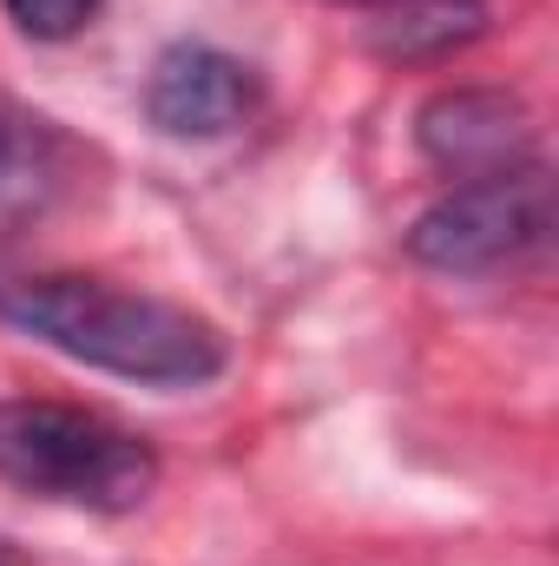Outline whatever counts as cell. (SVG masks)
Returning a JSON list of instances; mask_svg holds the SVG:
<instances>
[{
	"instance_id": "1",
	"label": "cell",
	"mask_w": 559,
	"mask_h": 566,
	"mask_svg": "<svg viewBox=\"0 0 559 566\" xmlns=\"http://www.w3.org/2000/svg\"><path fill=\"white\" fill-rule=\"evenodd\" d=\"M0 323L33 343L151 389H198L224 369V336L184 303L119 290L80 271H27L0 258Z\"/></svg>"
},
{
	"instance_id": "2",
	"label": "cell",
	"mask_w": 559,
	"mask_h": 566,
	"mask_svg": "<svg viewBox=\"0 0 559 566\" xmlns=\"http://www.w3.org/2000/svg\"><path fill=\"white\" fill-rule=\"evenodd\" d=\"M0 481L86 514H133L158 488V448L73 402H0Z\"/></svg>"
},
{
	"instance_id": "3",
	"label": "cell",
	"mask_w": 559,
	"mask_h": 566,
	"mask_svg": "<svg viewBox=\"0 0 559 566\" xmlns=\"http://www.w3.org/2000/svg\"><path fill=\"white\" fill-rule=\"evenodd\" d=\"M553 231V185L540 165L461 178L447 198H434L409 231V258L441 277H487L520 258H534Z\"/></svg>"
},
{
	"instance_id": "4",
	"label": "cell",
	"mask_w": 559,
	"mask_h": 566,
	"mask_svg": "<svg viewBox=\"0 0 559 566\" xmlns=\"http://www.w3.org/2000/svg\"><path fill=\"white\" fill-rule=\"evenodd\" d=\"M257 99H264L257 73L211 40L165 46L151 60V80H145V113L171 139H224L257 113Z\"/></svg>"
},
{
	"instance_id": "5",
	"label": "cell",
	"mask_w": 559,
	"mask_h": 566,
	"mask_svg": "<svg viewBox=\"0 0 559 566\" xmlns=\"http://www.w3.org/2000/svg\"><path fill=\"white\" fill-rule=\"evenodd\" d=\"M415 139L428 151V165H441L447 178H494V171L540 165L534 158V113L494 86L434 93L415 113Z\"/></svg>"
},
{
	"instance_id": "6",
	"label": "cell",
	"mask_w": 559,
	"mask_h": 566,
	"mask_svg": "<svg viewBox=\"0 0 559 566\" xmlns=\"http://www.w3.org/2000/svg\"><path fill=\"white\" fill-rule=\"evenodd\" d=\"M80 145L66 139L46 113L0 93V211H40L73 185Z\"/></svg>"
},
{
	"instance_id": "7",
	"label": "cell",
	"mask_w": 559,
	"mask_h": 566,
	"mask_svg": "<svg viewBox=\"0 0 559 566\" xmlns=\"http://www.w3.org/2000/svg\"><path fill=\"white\" fill-rule=\"evenodd\" d=\"M487 33V0H376V46L389 60H441Z\"/></svg>"
},
{
	"instance_id": "8",
	"label": "cell",
	"mask_w": 559,
	"mask_h": 566,
	"mask_svg": "<svg viewBox=\"0 0 559 566\" xmlns=\"http://www.w3.org/2000/svg\"><path fill=\"white\" fill-rule=\"evenodd\" d=\"M0 7L27 40H73L99 13V0H0Z\"/></svg>"
},
{
	"instance_id": "9",
	"label": "cell",
	"mask_w": 559,
	"mask_h": 566,
	"mask_svg": "<svg viewBox=\"0 0 559 566\" xmlns=\"http://www.w3.org/2000/svg\"><path fill=\"white\" fill-rule=\"evenodd\" d=\"M0 566H20V560H13V554H7V547H0Z\"/></svg>"
},
{
	"instance_id": "10",
	"label": "cell",
	"mask_w": 559,
	"mask_h": 566,
	"mask_svg": "<svg viewBox=\"0 0 559 566\" xmlns=\"http://www.w3.org/2000/svg\"><path fill=\"white\" fill-rule=\"evenodd\" d=\"M362 7H376V0H362Z\"/></svg>"
}]
</instances>
